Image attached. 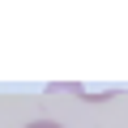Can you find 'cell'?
Segmentation results:
<instances>
[{
  "instance_id": "6da1fadb",
  "label": "cell",
  "mask_w": 128,
  "mask_h": 128,
  "mask_svg": "<svg viewBox=\"0 0 128 128\" xmlns=\"http://www.w3.org/2000/svg\"><path fill=\"white\" fill-rule=\"evenodd\" d=\"M26 128H64V124H56V120H34V124H26Z\"/></svg>"
}]
</instances>
